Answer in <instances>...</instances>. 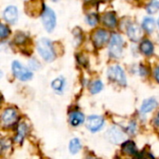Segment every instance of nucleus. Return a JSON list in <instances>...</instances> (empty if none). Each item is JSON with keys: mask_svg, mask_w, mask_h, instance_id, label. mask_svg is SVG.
<instances>
[{"mask_svg": "<svg viewBox=\"0 0 159 159\" xmlns=\"http://www.w3.org/2000/svg\"><path fill=\"white\" fill-rule=\"evenodd\" d=\"M38 53L47 61H52L55 59V52L52 48L51 42L47 38H42L38 40L36 45Z\"/></svg>", "mask_w": 159, "mask_h": 159, "instance_id": "f257e3e1", "label": "nucleus"}, {"mask_svg": "<svg viewBox=\"0 0 159 159\" xmlns=\"http://www.w3.org/2000/svg\"><path fill=\"white\" fill-rule=\"evenodd\" d=\"M52 1H54V2H57V1H59V0H52Z\"/></svg>", "mask_w": 159, "mask_h": 159, "instance_id": "473e14b6", "label": "nucleus"}, {"mask_svg": "<svg viewBox=\"0 0 159 159\" xmlns=\"http://www.w3.org/2000/svg\"><path fill=\"white\" fill-rule=\"evenodd\" d=\"M4 19L8 23H15L18 20V9L14 6L7 7L3 13Z\"/></svg>", "mask_w": 159, "mask_h": 159, "instance_id": "f8f14e48", "label": "nucleus"}, {"mask_svg": "<svg viewBox=\"0 0 159 159\" xmlns=\"http://www.w3.org/2000/svg\"><path fill=\"white\" fill-rule=\"evenodd\" d=\"M104 125V119L100 116H90L87 120V128L91 132L99 131Z\"/></svg>", "mask_w": 159, "mask_h": 159, "instance_id": "1a4fd4ad", "label": "nucleus"}, {"mask_svg": "<svg viewBox=\"0 0 159 159\" xmlns=\"http://www.w3.org/2000/svg\"><path fill=\"white\" fill-rule=\"evenodd\" d=\"M8 34H9V29H8V27L7 25H5V24H1L0 25V37L2 39H4Z\"/></svg>", "mask_w": 159, "mask_h": 159, "instance_id": "393cba45", "label": "nucleus"}, {"mask_svg": "<svg viewBox=\"0 0 159 159\" xmlns=\"http://www.w3.org/2000/svg\"><path fill=\"white\" fill-rule=\"evenodd\" d=\"M102 23L105 26L109 27V28H115L116 26V24H117L116 17L115 13H113V12H107V13H105L102 16Z\"/></svg>", "mask_w": 159, "mask_h": 159, "instance_id": "4468645a", "label": "nucleus"}, {"mask_svg": "<svg viewBox=\"0 0 159 159\" xmlns=\"http://www.w3.org/2000/svg\"><path fill=\"white\" fill-rule=\"evenodd\" d=\"M155 124H156V126L159 127V113L157 114V116H156V118H155Z\"/></svg>", "mask_w": 159, "mask_h": 159, "instance_id": "7c9ffc66", "label": "nucleus"}, {"mask_svg": "<svg viewBox=\"0 0 159 159\" xmlns=\"http://www.w3.org/2000/svg\"><path fill=\"white\" fill-rule=\"evenodd\" d=\"M140 74H141V75H146L148 74V71H147V69L144 66H141V68H140Z\"/></svg>", "mask_w": 159, "mask_h": 159, "instance_id": "c85d7f7f", "label": "nucleus"}, {"mask_svg": "<svg viewBox=\"0 0 159 159\" xmlns=\"http://www.w3.org/2000/svg\"><path fill=\"white\" fill-rule=\"evenodd\" d=\"M12 72L13 75L21 81H27L32 78L33 74L30 70L22 66L19 61H15L12 63Z\"/></svg>", "mask_w": 159, "mask_h": 159, "instance_id": "39448f33", "label": "nucleus"}, {"mask_svg": "<svg viewBox=\"0 0 159 159\" xmlns=\"http://www.w3.org/2000/svg\"><path fill=\"white\" fill-rule=\"evenodd\" d=\"M157 106V102L155 99H153V98L148 99V100H145L143 102L142 107H141V111H142V113L146 114V113H149V112L153 111Z\"/></svg>", "mask_w": 159, "mask_h": 159, "instance_id": "2eb2a0df", "label": "nucleus"}, {"mask_svg": "<svg viewBox=\"0 0 159 159\" xmlns=\"http://www.w3.org/2000/svg\"><path fill=\"white\" fill-rule=\"evenodd\" d=\"M86 20H87V23L90 26H94L98 23V20H99V18H98V15H96L95 13H90V14H88L87 17H86Z\"/></svg>", "mask_w": 159, "mask_h": 159, "instance_id": "b1692460", "label": "nucleus"}, {"mask_svg": "<svg viewBox=\"0 0 159 159\" xmlns=\"http://www.w3.org/2000/svg\"><path fill=\"white\" fill-rule=\"evenodd\" d=\"M135 131H136V124L134 122H132V123L129 124V126L128 128V132L130 133V134H134Z\"/></svg>", "mask_w": 159, "mask_h": 159, "instance_id": "bb28decb", "label": "nucleus"}, {"mask_svg": "<svg viewBox=\"0 0 159 159\" xmlns=\"http://www.w3.org/2000/svg\"><path fill=\"white\" fill-rule=\"evenodd\" d=\"M26 39H27V37H26L23 34H18L16 35L14 41H15L17 44L20 45V44H23V43L26 41Z\"/></svg>", "mask_w": 159, "mask_h": 159, "instance_id": "a878e982", "label": "nucleus"}, {"mask_svg": "<svg viewBox=\"0 0 159 159\" xmlns=\"http://www.w3.org/2000/svg\"><path fill=\"white\" fill-rule=\"evenodd\" d=\"M157 25H158V27H159V18H158V20H157Z\"/></svg>", "mask_w": 159, "mask_h": 159, "instance_id": "2f4dec72", "label": "nucleus"}, {"mask_svg": "<svg viewBox=\"0 0 159 159\" xmlns=\"http://www.w3.org/2000/svg\"><path fill=\"white\" fill-rule=\"evenodd\" d=\"M92 42L96 48H102L109 40V33L104 29H98L92 34Z\"/></svg>", "mask_w": 159, "mask_h": 159, "instance_id": "423d86ee", "label": "nucleus"}, {"mask_svg": "<svg viewBox=\"0 0 159 159\" xmlns=\"http://www.w3.org/2000/svg\"><path fill=\"white\" fill-rule=\"evenodd\" d=\"M155 77H156L157 81L159 83V67H157L155 69Z\"/></svg>", "mask_w": 159, "mask_h": 159, "instance_id": "c756f323", "label": "nucleus"}, {"mask_svg": "<svg viewBox=\"0 0 159 159\" xmlns=\"http://www.w3.org/2000/svg\"><path fill=\"white\" fill-rule=\"evenodd\" d=\"M42 21H43V24H44V27L45 29L48 31V32H52L53 29L55 28V25H56V16H55V13L54 11L46 7L43 13H42Z\"/></svg>", "mask_w": 159, "mask_h": 159, "instance_id": "20e7f679", "label": "nucleus"}, {"mask_svg": "<svg viewBox=\"0 0 159 159\" xmlns=\"http://www.w3.org/2000/svg\"><path fill=\"white\" fill-rule=\"evenodd\" d=\"M123 39L117 34H114L111 36L110 44H109V53L113 58H119L122 55L123 51Z\"/></svg>", "mask_w": 159, "mask_h": 159, "instance_id": "f03ea898", "label": "nucleus"}, {"mask_svg": "<svg viewBox=\"0 0 159 159\" xmlns=\"http://www.w3.org/2000/svg\"><path fill=\"white\" fill-rule=\"evenodd\" d=\"M143 28L148 34L153 33L155 28H156V21H155V20L153 18H150V17L144 18L143 21Z\"/></svg>", "mask_w": 159, "mask_h": 159, "instance_id": "a211bd4d", "label": "nucleus"}, {"mask_svg": "<svg viewBox=\"0 0 159 159\" xmlns=\"http://www.w3.org/2000/svg\"><path fill=\"white\" fill-rule=\"evenodd\" d=\"M26 131H27V127L24 123H21L19 125L18 127V129H17V135H16V138H15V142L18 143H20L22 141H23V138L26 134Z\"/></svg>", "mask_w": 159, "mask_h": 159, "instance_id": "6ab92c4d", "label": "nucleus"}, {"mask_svg": "<svg viewBox=\"0 0 159 159\" xmlns=\"http://www.w3.org/2000/svg\"><path fill=\"white\" fill-rule=\"evenodd\" d=\"M64 85H65V81L62 77H58L56 79H54L51 83V87L54 90L56 91H62L63 88H64Z\"/></svg>", "mask_w": 159, "mask_h": 159, "instance_id": "412c9836", "label": "nucleus"}, {"mask_svg": "<svg viewBox=\"0 0 159 159\" xmlns=\"http://www.w3.org/2000/svg\"><path fill=\"white\" fill-rule=\"evenodd\" d=\"M142 158L143 159H155V157L151 155V154H149V153H143V155H142Z\"/></svg>", "mask_w": 159, "mask_h": 159, "instance_id": "cd10ccee", "label": "nucleus"}, {"mask_svg": "<svg viewBox=\"0 0 159 159\" xmlns=\"http://www.w3.org/2000/svg\"><path fill=\"white\" fill-rule=\"evenodd\" d=\"M89 159H98V158H91V157H89Z\"/></svg>", "mask_w": 159, "mask_h": 159, "instance_id": "72a5a7b5", "label": "nucleus"}, {"mask_svg": "<svg viewBox=\"0 0 159 159\" xmlns=\"http://www.w3.org/2000/svg\"><path fill=\"white\" fill-rule=\"evenodd\" d=\"M105 1H111V0H105Z\"/></svg>", "mask_w": 159, "mask_h": 159, "instance_id": "f704fd0d", "label": "nucleus"}, {"mask_svg": "<svg viewBox=\"0 0 159 159\" xmlns=\"http://www.w3.org/2000/svg\"><path fill=\"white\" fill-rule=\"evenodd\" d=\"M107 138L110 140V142L117 144V143H120L124 140V133L117 127H112L107 131Z\"/></svg>", "mask_w": 159, "mask_h": 159, "instance_id": "9b49d317", "label": "nucleus"}, {"mask_svg": "<svg viewBox=\"0 0 159 159\" xmlns=\"http://www.w3.org/2000/svg\"><path fill=\"white\" fill-rule=\"evenodd\" d=\"M103 89V84L102 81L100 80H97V81H94L90 84V87H89V90L92 94H96V93H99L102 89Z\"/></svg>", "mask_w": 159, "mask_h": 159, "instance_id": "5701e85b", "label": "nucleus"}, {"mask_svg": "<svg viewBox=\"0 0 159 159\" xmlns=\"http://www.w3.org/2000/svg\"><path fill=\"white\" fill-rule=\"evenodd\" d=\"M108 77L121 86L127 85V79L123 69L119 65H113L108 70Z\"/></svg>", "mask_w": 159, "mask_h": 159, "instance_id": "7ed1b4c3", "label": "nucleus"}, {"mask_svg": "<svg viewBox=\"0 0 159 159\" xmlns=\"http://www.w3.org/2000/svg\"><path fill=\"white\" fill-rule=\"evenodd\" d=\"M122 152L129 156H136L137 149H136L135 143L131 141H128V142L124 143L122 144Z\"/></svg>", "mask_w": 159, "mask_h": 159, "instance_id": "dca6fc26", "label": "nucleus"}, {"mask_svg": "<svg viewBox=\"0 0 159 159\" xmlns=\"http://www.w3.org/2000/svg\"><path fill=\"white\" fill-rule=\"evenodd\" d=\"M46 6L43 4L42 0H32V1H28L26 3L25 6V9L26 12L29 15H38V14H42L44 9H45Z\"/></svg>", "mask_w": 159, "mask_h": 159, "instance_id": "0eeeda50", "label": "nucleus"}, {"mask_svg": "<svg viewBox=\"0 0 159 159\" xmlns=\"http://www.w3.org/2000/svg\"><path fill=\"white\" fill-rule=\"evenodd\" d=\"M127 34L128 36L129 37L130 40L137 42L139 41L142 36H143V30L141 28V26L137 23H131L127 30Z\"/></svg>", "mask_w": 159, "mask_h": 159, "instance_id": "9d476101", "label": "nucleus"}, {"mask_svg": "<svg viewBox=\"0 0 159 159\" xmlns=\"http://www.w3.org/2000/svg\"><path fill=\"white\" fill-rule=\"evenodd\" d=\"M18 119L17 111L13 108H7L2 114V123L6 127L12 126Z\"/></svg>", "mask_w": 159, "mask_h": 159, "instance_id": "6e6552de", "label": "nucleus"}, {"mask_svg": "<svg viewBox=\"0 0 159 159\" xmlns=\"http://www.w3.org/2000/svg\"><path fill=\"white\" fill-rule=\"evenodd\" d=\"M146 10L149 14H155L159 10V0H151L147 5Z\"/></svg>", "mask_w": 159, "mask_h": 159, "instance_id": "4be33fe9", "label": "nucleus"}, {"mask_svg": "<svg viewBox=\"0 0 159 159\" xmlns=\"http://www.w3.org/2000/svg\"><path fill=\"white\" fill-rule=\"evenodd\" d=\"M140 50L146 56H150L154 53V45L149 40H143L140 45Z\"/></svg>", "mask_w": 159, "mask_h": 159, "instance_id": "f3484780", "label": "nucleus"}, {"mask_svg": "<svg viewBox=\"0 0 159 159\" xmlns=\"http://www.w3.org/2000/svg\"><path fill=\"white\" fill-rule=\"evenodd\" d=\"M82 145H81V143L78 139H73L71 142H70V144H69V150L71 152V154H77L80 149H81Z\"/></svg>", "mask_w": 159, "mask_h": 159, "instance_id": "aec40b11", "label": "nucleus"}, {"mask_svg": "<svg viewBox=\"0 0 159 159\" xmlns=\"http://www.w3.org/2000/svg\"><path fill=\"white\" fill-rule=\"evenodd\" d=\"M85 120V116L80 112H72L69 116V122L73 127H78L81 124H83Z\"/></svg>", "mask_w": 159, "mask_h": 159, "instance_id": "ddd939ff", "label": "nucleus"}]
</instances>
